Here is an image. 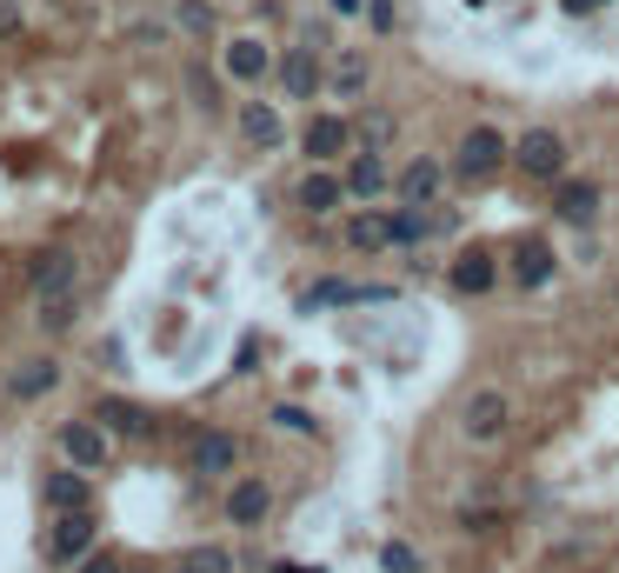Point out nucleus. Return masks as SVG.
<instances>
[{"instance_id": "f3484780", "label": "nucleus", "mask_w": 619, "mask_h": 573, "mask_svg": "<svg viewBox=\"0 0 619 573\" xmlns=\"http://www.w3.org/2000/svg\"><path fill=\"white\" fill-rule=\"evenodd\" d=\"M346 140H353V127H346L340 114H320V121L307 127V153H313V160H340Z\"/></svg>"}, {"instance_id": "f03ea898", "label": "nucleus", "mask_w": 619, "mask_h": 573, "mask_svg": "<svg viewBox=\"0 0 619 573\" xmlns=\"http://www.w3.org/2000/svg\"><path fill=\"white\" fill-rule=\"evenodd\" d=\"M513 160H519V174H534V181H560V168H566V140H560L553 127H534V134H519Z\"/></svg>"}, {"instance_id": "ddd939ff", "label": "nucleus", "mask_w": 619, "mask_h": 573, "mask_svg": "<svg viewBox=\"0 0 619 573\" xmlns=\"http://www.w3.org/2000/svg\"><path fill=\"white\" fill-rule=\"evenodd\" d=\"M101 427L121 434V440H147V434H153L147 406H134V400H101Z\"/></svg>"}, {"instance_id": "4be33fe9", "label": "nucleus", "mask_w": 619, "mask_h": 573, "mask_svg": "<svg viewBox=\"0 0 619 573\" xmlns=\"http://www.w3.org/2000/svg\"><path fill=\"white\" fill-rule=\"evenodd\" d=\"M54 380H60V367H54V360H21V367H14V393H21V400H41Z\"/></svg>"}, {"instance_id": "9d476101", "label": "nucleus", "mask_w": 619, "mask_h": 573, "mask_svg": "<svg viewBox=\"0 0 619 573\" xmlns=\"http://www.w3.org/2000/svg\"><path fill=\"white\" fill-rule=\"evenodd\" d=\"M346 194L353 200H380L387 194V160L380 153H353L346 160Z\"/></svg>"}, {"instance_id": "393cba45", "label": "nucleus", "mask_w": 619, "mask_h": 573, "mask_svg": "<svg viewBox=\"0 0 619 573\" xmlns=\"http://www.w3.org/2000/svg\"><path fill=\"white\" fill-rule=\"evenodd\" d=\"M41 326L47 334H67L73 326V294H41Z\"/></svg>"}, {"instance_id": "2f4dec72", "label": "nucleus", "mask_w": 619, "mask_h": 573, "mask_svg": "<svg viewBox=\"0 0 619 573\" xmlns=\"http://www.w3.org/2000/svg\"><path fill=\"white\" fill-rule=\"evenodd\" d=\"M21 34V8H14V0H0V41H14Z\"/></svg>"}, {"instance_id": "473e14b6", "label": "nucleus", "mask_w": 619, "mask_h": 573, "mask_svg": "<svg viewBox=\"0 0 619 573\" xmlns=\"http://www.w3.org/2000/svg\"><path fill=\"white\" fill-rule=\"evenodd\" d=\"M326 8H333V14H360V8H367V0H326Z\"/></svg>"}, {"instance_id": "7c9ffc66", "label": "nucleus", "mask_w": 619, "mask_h": 573, "mask_svg": "<svg viewBox=\"0 0 619 573\" xmlns=\"http://www.w3.org/2000/svg\"><path fill=\"white\" fill-rule=\"evenodd\" d=\"M80 573H127V566H121L114 553H87V560H80Z\"/></svg>"}, {"instance_id": "72a5a7b5", "label": "nucleus", "mask_w": 619, "mask_h": 573, "mask_svg": "<svg viewBox=\"0 0 619 573\" xmlns=\"http://www.w3.org/2000/svg\"><path fill=\"white\" fill-rule=\"evenodd\" d=\"M566 8H599V0H566Z\"/></svg>"}, {"instance_id": "2eb2a0df", "label": "nucleus", "mask_w": 619, "mask_h": 573, "mask_svg": "<svg viewBox=\"0 0 619 573\" xmlns=\"http://www.w3.org/2000/svg\"><path fill=\"white\" fill-rule=\"evenodd\" d=\"M439 174H447V168H439V160H433V153H420V160H413V168L400 174V200H406V207H426V200L439 194Z\"/></svg>"}, {"instance_id": "b1692460", "label": "nucleus", "mask_w": 619, "mask_h": 573, "mask_svg": "<svg viewBox=\"0 0 619 573\" xmlns=\"http://www.w3.org/2000/svg\"><path fill=\"white\" fill-rule=\"evenodd\" d=\"M181 573H233V553L227 547H187Z\"/></svg>"}, {"instance_id": "cd10ccee", "label": "nucleus", "mask_w": 619, "mask_h": 573, "mask_svg": "<svg viewBox=\"0 0 619 573\" xmlns=\"http://www.w3.org/2000/svg\"><path fill=\"white\" fill-rule=\"evenodd\" d=\"M274 427H287V434H313V414H307V406H274Z\"/></svg>"}, {"instance_id": "bb28decb", "label": "nucleus", "mask_w": 619, "mask_h": 573, "mask_svg": "<svg viewBox=\"0 0 619 573\" xmlns=\"http://www.w3.org/2000/svg\"><path fill=\"white\" fill-rule=\"evenodd\" d=\"M380 566H387V573H420V553H413L406 540H393V547L380 553Z\"/></svg>"}, {"instance_id": "1a4fd4ad", "label": "nucleus", "mask_w": 619, "mask_h": 573, "mask_svg": "<svg viewBox=\"0 0 619 573\" xmlns=\"http://www.w3.org/2000/svg\"><path fill=\"white\" fill-rule=\"evenodd\" d=\"M233 460H240V440H233V434H220V427L194 434V473L220 480V473H233Z\"/></svg>"}, {"instance_id": "f257e3e1", "label": "nucleus", "mask_w": 619, "mask_h": 573, "mask_svg": "<svg viewBox=\"0 0 619 573\" xmlns=\"http://www.w3.org/2000/svg\"><path fill=\"white\" fill-rule=\"evenodd\" d=\"M506 153H513V147H506L500 127H467L460 147H454V174H460V181H493V174L506 168Z\"/></svg>"}, {"instance_id": "a878e982", "label": "nucleus", "mask_w": 619, "mask_h": 573, "mask_svg": "<svg viewBox=\"0 0 619 573\" xmlns=\"http://www.w3.org/2000/svg\"><path fill=\"white\" fill-rule=\"evenodd\" d=\"M333 88H340V94H360V88H367V60H360V54H346V60L333 67Z\"/></svg>"}, {"instance_id": "0eeeda50", "label": "nucleus", "mask_w": 619, "mask_h": 573, "mask_svg": "<svg viewBox=\"0 0 619 573\" xmlns=\"http://www.w3.org/2000/svg\"><path fill=\"white\" fill-rule=\"evenodd\" d=\"M27 280H34V294H73V280H80L73 248H41V254L27 261Z\"/></svg>"}, {"instance_id": "dca6fc26", "label": "nucleus", "mask_w": 619, "mask_h": 573, "mask_svg": "<svg viewBox=\"0 0 619 573\" xmlns=\"http://www.w3.org/2000/svg\"><path fill=\"white\" fill-rule=\"evenodd\" d=\"M280 80H287V94H294V101H313V94L326 88V73H320L313 54H287V60H280Z\"/></svg>"}, {"instance_id": "f8f14e48", "label": "nucleus", "mask_w": 619, "mask_h": 573, "mask_svg": "<svg viewBox=\"0 0 619 573\" xmlns=\"http://www.w3.org/2000/svg\"><path fill=\"white\" fill-rule=\"evenodd\" d=\"M447 280H454L460 294H486V287L500 280V261H493L486 248H467V254L454 261V274H447Z\"/></svg>"}, {"instance_id": "412c9836", "label": "nucleus", "mask_w": 619, "mask_h": 573, "mask_svg": "<svg viewBox=\"0 0 619 573\" xmlns=\"http://www.w3.org/2000/svg\"><path fill=\"white\" fill-rule=\"evenodd\" d=\"M433 227H454V214H447V220H433L426 207H400V214H393V248H413V240H426Z\"/></svg>"}, {"instance_id": "c756f323", "label": "nucleus", "mask_w": 619, "mask_h": 573, "mask_svg": "<svg viewBox=\"0 0 619 573\" xmlns=\"http://www.w3.org/2000/svg\"><path fill=\"white\" fill-rule=\"evenodd\" d=\"M367 21H374L380 34H393V21H400V14H393V0H367Z\"/></svg>"}, {"instance_id": "5701e85b", "label": "nucleus", "mask_w": 619, "mask_h": 573, "mask_svg": "<svg viewBox=\"0 0 619 573\" xmlns=\"http://www.w3.org/2000/svg\"><path fill=\"white\" fill-rule=\"evenodd\" d=\"M47 507H54V514L87 507V480H80V473H54V480H47Z\"/></svg>"}, {"instance_id": "aec40b11", "label": "nucleus", "mask_w": 619, "mask_h": 573, "mask_svg": "<svg viewBox=\"0 0 619 573\" xmlns=\"http://www.w3.org/2000/svg\"><path fill=\"white\" fill-rule=\"evenodd\" d=\"M233 121H240V134H247L253 147H280V114H274V107H260V101H253V107H240Z\"/></svg>"}, {"instance_id": "6e6552de", "label": "nucleus", "mask_w": 619, "mask_h": 573, "mask_svg": "<svg viewBox=\"0 0 619 573\" xmlns=\"http://www.w3.org/2000/svg\"><path fill=\"white\" fill-rule=\"evenodd\" d=\"M274 514V486L267 480H233V494H227V520L233 527H260Z\"/></svg>"}, {"instance_id": "6ab92c4d", "label": "nucleus", "mask_w": 619, "mask_h": 573, "mask_svg": "<svg viewBox=\"0 0 619 573\" xmlns=\"http://www.w3.org/2000/svg\"><path fill=\"white\" fill-rule=\"evenodd\" d=\"M346 240H353L360 254H380V248H393V220H387V214H353Z\"/></svg>"}, {"instance_id": "a211bd4d", "label": "nucleus", "mask_w": 619, "mask_h": 573, "mask_svg": "<svg viewBox=\"0 0 619 573\" xmlns=\"http://www.w3.org/2000/svg\"><path fill=\"white\" fill-rule=\"evenodd\" d=\"M340 194H346V174H307L294 200H300L307 214H333V207H340Z\"/></svg>"}, {"instance_id": "423d86ee", "label": "nucleus", "mask_w": 619, "mask_h": 573, "mask_svg": "<svg viewBox=\"0 0 619 573\" xmlns=\"http://www.w3.org/2000/svg\"><path fill=\"white\" fill-rule=\"evenodd\" d=\"M553 220L560 227H593L599 220V187L593 181H553Z\"/></svg>"}, {"instance_id": "20e7f679", "label": "nucleus", "mask_w": 619, "mask_h": 573, "mask_svg": "<svg viewBox=\"0 0 619 573\" xmlns=\"http://www.w3.org/2000/svg\"><path fill=\"white\" fill-rule=\"evenodd\" d=\"M553 274H560V261H553V248H547V240H540V233H519V240H513V280L540 294V287H553Z\"/></svg>"}, {"instance_id": "7ed1b4c3", "label": "nucleus", "mask_w": 619, "mask_h": 573, "mask_svg": "<svg viewBox=\"0 0 619 573\" xmlns=\"http://www.w3.org/2000/svg\"><path fill=\"white\" fill-rule=\"evenodd\" d=\"M94 514H87V507H67L60 520H54V534H47V560H60V566H73L87 547H94Z\"/></svg>"}, {"instance_id": "9b49d317", "label": "nucleus", "mask_w": 619, "mask_h": 573, "mask_svg": "<svg viewBox=\"0 0 619 573\" xmlns=\"http://www.w3.org/2000/svg\"><path fill=\"white\" fill-rule=\"evenodd\" d=\"M60 447H67L73 467H101V460H107V434L87 427V421H67V427H60Z\"/></svg>"}, {"instance_id": "c85d7f7f", "label": "nucleus", "mask_w": 619, "mask_h": 573, "mask_svg": "<svg viewBox=\"0 0 619 573\" xmlns=\"http://www.w3.org/2000/svg\"><path fill=\"white\" fill-rule=\"evenodd\" d=\"M181 27L187 34H207L214 27V8H207V0H181Z\"/></svg>"}, {"instance_id": "4468645a", "label": "nucleus", "mask_w": 619, "mask_h": 573, "mask_svg": "<svg viewBox=\"0 0 619 573\" xmlns=\"http://www.w3.org/2000/svg\"><path fill=\"white\" fill-rule=\"evenodd\" d=\"M267 67H274V54H267V47H260L253 34H240V41H227V73H233V80H247V88H253V80H260V73H267Z\"/></svg>"}, {"instance_id": "39448f33", "label": "nucleus", "mask_w": 619, "mask_h": 573, "mask_svg": "<svg viewBox=\"0 0 619 573\" xmlns=\"http://www.w3.org/2000/svg\"><path fill=\"white\" fill-rule=\"evenodd\" d=\"M506 421H513V406H506V393H500V387H486V393H473V400H467V440L493 447V440L506 434Z\"/></svg>"}]
</instances>
